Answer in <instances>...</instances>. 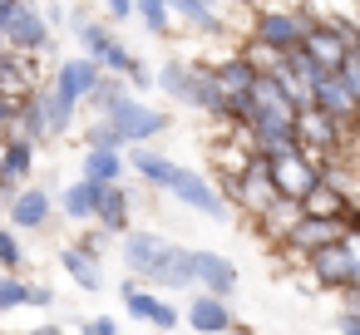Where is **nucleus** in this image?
<instances>
[{"instance_id":"24","label":"nucleus","mask_w":360,"mask_h":335,"mask_svg":"<svg viewBox=\"0 0 360 335\" xmlns=\"http://www.w3.org/2000/svg\"><path fill=\"white\" fill-rule=\"evenodd\" d=\"M163 6L173 11V20H183V25L198 30V35H217V30H222L217 0H163Z\"/></svg>"},{"instance_id":"3","label":"nucleus","mask_w":360,"mask_h":335,"mask_svg":"<svg viewBox=\"0 0 360 335\" xmlns=\"http://www.w3.org/2000/svg\"><path fill=\"white\" fill-rule=\"evenodd\" d=\"M291 133H296V148L306 153V158H340L345 153V143H350V133L355 129H345V124H335V119H326L321 109H296V119H291Z\"/></svg>"},{"instance_id":"37","label":"nucleus","mask_w":360,"mask_h":335,"mask_svg":"<svg viewBox=\"0 0 360 335\" xmlns=\"http://www.w3.org/2000/svg\"><path fill=\"white\" fill-rule=\"evenodd\" d=\"M79 251H89V256H99L104 247H109V232L104 227H89V232H79V242H75Z\"/></svg>"},{"instance_id":"4","label":"nucleus","mask_w":360,"mask_h":335,"mask_svg":"<svg viewBox=\"0 0 360 335\" xmlns=\"http://www.w3.org/2000/svg\"><path fill=\"white\" fill-rule=\"evenodd\" d=\"M158 192H173L183 207H193V212H202V217H212V222H227V217H232V207L222 202V192L212 188V178H202L198 168H183V163H173Z\"/></svg>"},{"instance_id":"38","label":"nucleus","mask_w":360,"mask_h":335,"mask_svg":"<svg viewBox=\"0 0 360 335\" xmlns=\"http://www.w3.org/2000/svg\"><path fill=\"white\" fill-rule=\"evenodd\" d=\"M79 335H119V320L114 315H89V320H79Z\"/></svg>"},{"instance_id":"16","label":"nucleus","mask_w":360,"mask_h":335,"mask_svg":"<svg viewBox=\"0 0 360 335\" xmlns=\"http://www.w3.org/2000/svg\"><path fill=\"white\" fill-rule=\"evenodd\" d=\"M247 104H252V114H247V119H281V124H291V119H296V104L286 99V89L276 84V74H271V70H257ZM247 119H242V124H247Z\"/></svg>"},{"instance_id":"12","label":"nucleus","mask_w":360,"mask_h":335,"mask_svg":"<svg viewBox=\"0 0 360 335\" xmlns=\"http://www.w3.org/2000/svg\"><path fill=\"white\" fill-rule=\"evenodd\" d=\"M311 109H321L326 119H335V124H345V129H360V104H355V94L345 89V79H340L335 70H326V74L316 79Z\"/></svg>"},{"instance_id":"11","label":"nucleus","mask_w":360,"mask_h":335,"mask_svg":"<svg viewBox=\"0 0 360 335\" xmlns=\"http://www.w3.org/2000/svg\"><path fill=\"white\" fill-rule=\"evenodd\" d=\"M335 237H340V222H335V217H311V212H301V222L276 242V251L291 256V266H301L316 247H326V242H335Z\"/></svg>"},{"instance_id":"23","label":"nucleus","mask_w":360,"mask_h":335,"mask_svg":"<svg viewBox=\"0 0 360 335\" xmlns=\"http://www.w3.org/2000/svg\"><path fill=\"white\" fill-rule=\"evenodd\" d=\"M252 222H257L262 242H271V247H276V242H281V237L301 222V202H296V197H271V202H266Z\"/></svg>"},{"instance_id":"25","label":"nucleus","mask_w":360,"mask_h":335,"mask_svg":"<svg viewBox=\"0 0 360 335\" xmlns=\"http://www.w3.org/2000/svg\"><path fill=\"white\" fill-rule=\"evenodd\" d=\"M60 266H65V276L79 286V291H99L104 286V271H99V256H89V251H79V247H65L60 251Z\"/></svg>"},{"instance_id":"35","label":"nucleus","mask_w":360,"mask_h":335,"mask_svg":"<svg viewBox=\"0 0 360 335\" xmlns=\"http://www.w3.org/2000/svg\"><path fill=\"white\" fill-rule=\"evenodd\" d=\"M84 148H119L124 153V143H119V133L104 124V119H94L89 129H84Z\"/></svg>"},{"instance_id":"6","label":"nucleus","mask_w":360,"mask_h":335,"mask_svg":"<svg viewBox=\"0 0 360 335\" xmlns=\"http://www.w3.org/2000/svg\"><path fill=\"white\" fill-rule=\"evenodd\" d=\"M355 35H360V30H355L350 20H316V15H311V25H306V35H301V50H306L321 70H340V60H345V50H350Z\"/></svg>"},{"instance_id":"7","label":"nucleus","mask_w":360,"mask_h":335,"mask_svg":"<svg viewBox=\"0 0 360 335\" xmlns=\"http://www.w3.org/2000/svg\"><path fill=\"white\" fill-rule=\"evenodd\" d=\"M306 25H311V15L306 11H286V6H276V11H257L252 15V35L247 40H257V45H271V50H296L301 45V35H306Z\"/></svg>"},{"instance_id":"14","label":"nucleus","mask_w":360,"mask_h":335,"mask_svg":"<svg viewBox=\"0 0 360 335\" xmlns=\"http://www.w3.org/2000/svg\"><path fill=\"white\" fill-rule=\"evenodd\" d=\"M301 266L311 271V286H316V291H345V286H350V256H345L340 237L326 242V247H316Z\"/></svg>"},{"instance_id":"5","label":"nucleus","mask_w":360,"mask_h":335,"mask_svg":"<svg viewBox=\"0 0 360 335\" xmlns=\"http://www.w3.org/2000/svg\"><path fill=\"white\" fill-rule=\"evenodd\" d=\"M55 40V30L45 25L40 6L35 0H15V11L6 15V25H0V45L15 50V55H45Z\"/></svg>"},{"instance_id":"13","label":"nucleus","mask_w":360,"mask_h":335,"mask_svg":"<svg viewBox=\"0 0 360 335\" xmlns=\"http://www.w3.org/2000/svg\"><path fill=\"white\" fill-rule=\"evenodd\" d=\"M271 197H276V188H271V168H266V158H262V153H247V163L237 168V212L257 217Z\"/></svg>"},{"instance_id":"21","label":"nucleus","mask_w":360,"mask_h":335,"mask_svg":"<svg viewBox=\"0 0 360 335\" xmlns=\"http://www.w3.org/2000/svg\"><path fill=\"white\" fill-rule=\"evenodd\" d=\"M99 74H104V70H99L89 55H70V60H60V65H55V79H50V84H55L60 94H70V99H79V104H84V94L94 89V79H99Z\"/></svg>"},{"instance_id":"32","label":"nucleus","mask_w":360,"mask_h":335,"mask_svg":"<svg viewBox=\"0 0 360 335\" xmlns=\"http://www.w3.org/2000/svg\"><path fill=\"white\" fill-rule=\"evenodd\" d=\"M153 84H158L168 99H178V104H183V94H188V60H168V65L153 74Z\"/></svg>"},{"instance_id":"34","label":"nucleus","mask_w":360,"mask_h":335,"mask_svg":"<svg viewBox=\"0 0 360 335\" xmlns=\"http://www.w3.org/2000/svg\"><path fill=\"white\" fill-rule=\"evenodd\" d=\"M340 79H345V89L355 94V104H360V35L350 40V50H345V60H340V70H335Z\"/></svg>"},{"instance_id":"41","label":"nucleus","mask_w":360,"mask_h":335,"mask_svg":"<svg viewBox=\"0 0 360 335\" xmlns=\"http://www.w3.org/2000/svg\"><path fill=\"white\" fill-rule=\"evenodd\" d=\"M40 15H45V25H50V30H60V25H70V11L60 6V0H50V6H40Z\"/></svg>"},{"instance_id":"43","label":"nucleus","mask_w":360,"mask_h":335,"mask_svg":"<svg viewBox=\"0 0 360 335\" xmlns=\"http://www.w3.org/2000/svg\"><path fill=\"white\" fill-rule=\"evenodd\" d=\"M335 330H340V335H360V315H350V310H340V320H335Z\"/></svg>"},{"instance_id":"17","label":"nucleus","mask_w":360,"mask_h":335,"mask_svg":"<svg viewBox=\"0 0 360 335\" xmlns=\"http://www.w3.org/2000/svg\"><path fill=\"white\" fill-rule=\"evenodd\" d=\"M94 227H104L109 237H124L134 227V192L124 183H104L94 197Z\"/></svg>"},{"instance_id":"2","label":"nucleus","mask_w":360,"mask_h":335,"mask_svg":"<svg viewBox=\"0 0 360 335\" xmlns=\"http://www.w3.org/2000/svg\"><path fill=\"white\" fill-rule=\"evenodd\" d=\"M99 119H104V124L119 133V143H124V148H134V143H153V138H163V133L173 129V114H168V109L143 104L139 94L114 99V104H109Z\"/></svg>"},{"instance_id":"30","label":"nucleus","mask_w":360,"mask_h":335,"mask_svg":"<svg viewBox=\"0 0 360 335\" xmlns=\"http://www.w3.org/2000/svg\"><path fill=\"white\" fill-rule=\"evenodd\" d=\"M20 306H30V281L20 271H0V315H11Z\"/></svg>"},{"instance_id":"9","label":"nucleus","mask_w":360,"mask_h":335,"mask_svg":"<svg viewBox=\"0 0 360 335\" xmlns=\"http://www.w3.org/2000/svg\"><path fill=\"white\" fill-rule=\"evenodd\" d=\"M119 301H124V310H129L134 320H143V325H153V330H178V325H183L178 306H173V301H163L153 286H143V281H134V276H124Z\"/></svg>"},{"instance_id":"27","label":"nucleus","mask_w":360,"mask_h":335,"mask_svg":"<svg viewBox=\"0 0 360 335\" xmlns=\"http://www.w3.org/2000/svg\"><path fill=\"white\" fill-rule=\"evenodd\" d=\"M99 188H104V183H89V178L70 183V188L60 192V212H65L70 222H94V197H99Z\"/></svg>"},{"instance_id":"10","label":"nucleus","mask_w":360,"mask_h":335,"mask_svg":"<svg viewBox=\"0 0 360 335\" xmlns=\"http://www.w3.org/2000/svg\"><path fill=\"white\" fill-rule=\"evenodd\" d=\"M266 168H271V188H276V197H306L316 183H321V168H316V158H306L301 148H291V153H276V158H266Z\"/></svg>"},{"instance_id":"42","label":"nucleus","mask_w":360,"mask_h":335,"mask_svg":"<svg viewBox=\"0 0 360 335\" xmlns=\"http://www.w3.org/2000/svg\"><path fill=\"white\" fill-rule=\"evenodd\" d=\"M335 296H340V310L360 315V286H345V291H335Z\"/></svg>"},{"instance_id":"19","label":"nucleus","mask_w":360,"mask_h":335,"mask_svg":"<svg viewBox=\"0 0 360 335\" xmlns=\"http://www.w3.org/2000/svg\"><path fill=\"white\" fill-rule=\"evenodd\" d=\"M252 79H257V65L247 60V55H227V60H217L212 65V84H217V94L232 104V99H247L252 94ZM222 124H227V114H222Z\"/></svg>"},{"instance_id":"46","label":"nucleus","mask_w":360,"mask_h":335,"mask_svg":"<svg viewBox=\"0 0 360 335\" xmlns=\"http://www.w3.org/2000/svg\"><path fill=\"white\" fill-rule=\"evenodd\" d=\"M237 6H252V0H237Z\"/></svg>"},{"instance_id":"45","label":"nucleus","mask_w":360,"mask_h":335,"mask_svg":"<svg viewBox=\"0 0 360 335\" xmlns=\"http://www.w3.org/2000/svg\"><path fill=\"white\" fill-rule=\"evenodd\" d=\"M232 335H247V330H242V325H237V330H232Z\"/></svg>"},{"instance_id":"44","label":"nucleus","mask_w":360,"mask_h":335,"mask_svg":"<svg viewBox=\"0 0 360 335\" xmlns=\"http://www.w3.org/2000/svg\"><path fill=\"white\" fill-rule=\"evenodd\" d=\"M25 335H65L60 325H35V330H25Z\"/></svg>"},{"instance_id":"31","label":"nucleus","mask_w":360,"mask_h":335,"mask_svg":"<svg viewBox=\"0 0 360 335\" xmlns=\"http://www.w3.org/2000/svg\"><path fill=\"white\" fill-rule=\"evenodd\" d=\"M124 94H129V84H124V74H99V79H94V89L84 94V104H89L94 114H104V109H109L114 99H124Z\"/></svg>"},{"instance_id":"15","label":"nucleus","mask_w":360,"mask_h":335,"mask_svg":"<svg viewBox=\"0 0 360 335\" xmlns=\"http://www.w3.org/2000/svg\"><path fill=\"white\" fill-rule=\"evenodd\" d=\"M183 320L198 330V335H232L237 330V315L227 306V296H212V291H198L183 310Z\"/></svg>"},{"instance_id":"8","label":"nucleus","mask_w":360,"mask_h":335,"mask_svg":"<svg viewBox=\"0 0 360 335\" xmlns=\"http://www.w3.org/2000/svg\"><path fill=\"white\" fill-rule=\"evenodd\" d=\"M6 222L15 232H45L55 222V192L40 188V183H20L11 197H6Z\"/></svg>"},{"instance_id":"29","label":"nucleus","mask_w":360,"mask_h":335,"mask_svg":"<svg viewBox=\"0 0 360 335\" xmlns=\"http://www.w3.org/2000/svg\"><path fill=\"white\" fill-rule=\"evenodd\" d=\"M345 197H350V192H340V188H330V183H316V188L301 197V212H311V217H340Z\"/></svg>"},{"instance_id":"1","label":"nucleus","mask_w":360,"mask_h":335,"mask_svg":"<svg viewBox=\"0 0 360 335\" xmlns=\"http://www.w3.org/2000/svg\"><path fill=\"white\" fill-rule=\"evenodd\" d=\"M124 266L143 286H168V291H193V247L168 242L163 232H124Z\"/></svg>"},{"instance_id":"20","label":"nucleus","mask_w":360,"mask_h":335,"mask_svg":"<svg viewBox=\"0 0 360 335\" xmlns=\"http://www.w3.org/2000/svg\"><path fill=\"white\" fill-rule=\"evenodd\" d=\"M35 148H40V143L20 138V133H6V138H0V178H6L11 188L30 183V173H35Z\"/></svg>"},{"instance_id":"28","label":"nucleus","mask_w":360,"mask_h":335,"mask_svg":"<svg viewBox=\"0 0 360 335\" xmlns=\"http://www.w3.org/2000/svg\"><path fill=\"white\" fill-rule=\"evenodd\" d=\"M134 20H139L153 40H168V35H173V11L163 6V0H134Z\"/></svg>"},{"instance_id":"26","label":"nucleus","mask_w":360,"mask_h":335,"mask_svg":"<svg viewBox=\"0 0 360 335\" xmlns=\"http://www.w3.org/2000/svg\"><path fill=\"white\" fill-rule=\"evenodd\" d=\"M79 168H84L79 178H89V183H119L129 173V163H124L119 148H84V163Z\"/></svg>"},{"instance_id":"33","label":"nucleus","mask_w":360,"mask_h":335,"mask_svg":"<svg viewBox=\"0 0 360 335\" xmlns=\"http://www.w3.org/2000/svg\"><path fill=\"white\" fill-rule=\"evenodd\" d=\"M25 242L15 227H0V271H25Z\"/></svg>"},{"instance_id":"40","label":"nucleus","mask_w":360,"mask_h":335,"mask_svg":"<svg viewBox=\"0 0 360 335\" xmlns=\"http://www.w3.org/2000/svg\"><path fill=\"white\" fill-rule=\"evenodd\" d=\"M60 296H55V286H45V281H30V306L35 310H50Z\"/></svg>"},{"instance_id":"18","label":"nucleus","mask_w":360,"mask_h":335,"mask_svg":"<svg viewBox=\"0 0 360 335\" xmlns=\"http://www.w3.org/2000/svg\"><path fill=\"white\" fill-rule=\"evenodd\" d=\"M193 286H198V291H212V296H227V301H232V291H237V266H232L222 251H207V247H198V251H193Z\"/></svg>"},{"instance_id":"22","label":"nucleus","mask_w":360,"mask_h":335,"mask_svg":"<svg viewBox=\"0 0 360 335\" xmlns=\"http://www.w3.org/2000/svg\"><path fill=\"white\" fill-rule=\"evenodd\" d=\"M35 99H40V114H45V129H50V138H65V133L75 129V114H79V99H70V94H60L55 84H40V89H35Z\"/></svg>"},{"instance_id":"36","label":"nucleus","mask_w":360,"mask_h":335,"mask_svg":"<svg viewBox=\"0 0 360 335\" xmlns=\"http://www.w3.org/2000/svg\"><path fill=\"white\" fill-rule=\"evenodd\" d=\"M340 247L350 256V286H360V232H340Z\"/></svg>"},{"instance_id":"39","label":"nucleus","mask_w":360,"mask_h":335,"mask_svg":"<svg viewBox=\"0 0 360 335\" xmlns=\"http://www.w3.org/2000/svg\"><path fill=\"white\" fill-rule=\"evenodd\" d=\"M99 6H104L109 25H124V20H134V0H99Z\"/></svg>"}]
</instances>
